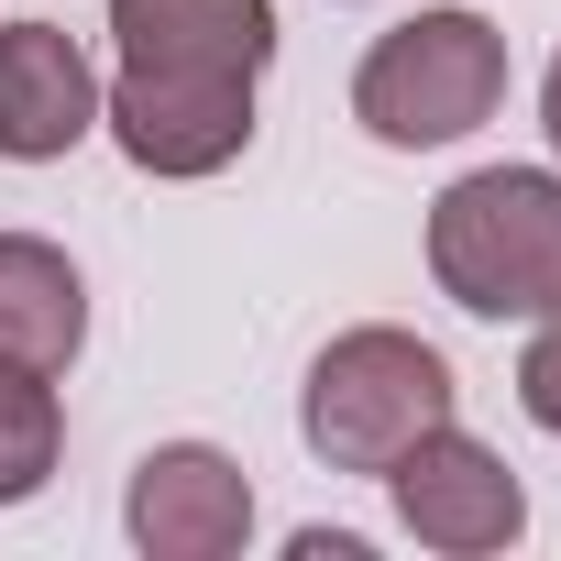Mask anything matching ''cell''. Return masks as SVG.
Here are the masks:
<instances>
[{"mask_svg": "<svg viewBox=\"0 0 561 561\" xmlns=\"http://www.w3.org/2000/svg\"><path fill=\"white\" fill-rule=\"evenodd\" d=\"M100 133V67L67 23H0V154L56 165Z\"/></svg>", "mask_w": 561, "mask_h": 561, "instance_id": "obj_7", "label": "cell"}, {"mask_svg": "<svg viewBox=\"0 0 561 561\" xmlns=\"http://www.w3.org/2000/svg\"><path fill=\"white\" fill-rule=\"evenodd\" d=\"M539 133H550V154H561V56H550V78H539Z\"/></svg>", "mask_w": 561, "mask_h": 561, "instance_id": "obj_12", "label": "cell"}, {"mask_svg": "<svg viewBox=\"0 0 561 561\" xmlns=\"http://www.w3.org/2000/svg\"><path fill=\"white\" fill-rule=\"evenodd\" d=\"M462 408V386H451V364L419 342V331H397V320H364V331H342L320 364H309V386H298V430H309V451L331 462V473H386L419 430H440Z\"/></svg>", "mask_w": 561, "mask_h": 561, "instance_id": "obj_4", "label": "cell"}, {"mask_svg": "<svg viewBox=\"0 0 561 561\" xmlns=\"http://www.w3.org/2000/svg\"><path fill=\"white\" fill-rule=\"evenodd\" d=\"M89 342V287L45 231H0V364L67 375Z\"/></svg>", "mask_w": 561, "mask_h": 561, "instance_id": "obj_8", "label": "cell"}, {"mask_svg": "<svg viewBox=\"0 0 561 561\" xmlns=\"http://www.w3.org/2000/svg\"><path fill=\"white\" fill-rule=\"evenodd\" d=\"M56 451H67V397H56V375H34V364H0V506L45 495Z\"/></svg>", "mask_w": 561, "mask_h": 561, "instance_id": "obj_9", "label": "cell"}, {"mask_svg": "<svg viewBox=\"0 0 561 561\" xmlns=\"http://www.w3.org/2000/svg\"><path fill=\"white\" fill-rule=\"evenodd\" d=\"M122 67L100 78V133L122 165L187 187L253 144V89L275 67V0H111Z\"/></svg>", "mask_w": 561, "mask_h": 561, "instance_id": "obj_1", "label": "cell"}, {"mask_svg": "<svg viewBox=\"0 0 561 561\" xmlns=\"http://www.w3.org/2000/svg\"><path fill=\"white\" fill-rule=\"evenodd\" d=\"M122 528L144 561H231L253 539V473L220 440H154L122 484Z\"/></svg>", "mask_w": 561, "mask_h": 561, "instance_id": "obj_6", "label": "cell"}, {"mask_svg": "<svg viewBox=\"0 0 561 561\" xmlns=\"http://www.w3.org/2000/svg\"><path fill=\"white\" fill-rule=\"evenodd\" d=\"M430 275L462 320L561 309V165H473L430 198Z\"/></svg>", "mask_w": 561, "mask_h": 561, "instance_id": "obj_2", "label": "cell"}, {"mask_svg": "<svg viewBox=\"0 0 561 561\" xmlns=\"http://www.w3.org/2000/svg\"><path fill=\"white\" fill-rule=\"evenodd\" d=\"M287 550H298V561H364V539H353V528H298Z\"/></svg>", "mask_w": 561, "mask_h": 561, "instance_id": "obj_11", "label": "cell"}, {"mask_svg": "<svg viewBox=\"0 0 561 561\" xmlns=\"http://www.w3.org/2000/svg\"><path fill=\"white\" fill-rule=\"evenodd\" d=\"M517 408H528L539 430H561V309H539V320H528V353H517Z\"/></svg>", "mask_w": 561, "mask_h": 561, "instance_id": "obj_10", "label": "cell"}, {"mask_svg": "<svg viewBox=\"0 0 561 561\" xmlns=\"http://www.w3.org/2000/svg\"><path fill=\"white\" fill-rule=\"evenodd\" d=\"M375 484L397 495V528H408L419 550H440V561H484V550H506V539L528 528V484H517L506 451H484L462 419L419 430Z\"/></svg>", "mask_w": 561, "mask_h": 561, "instance_id": "obj_5", "label": "cell"}, {"mask_svg": "<svg viewBox=\"0 0 561 561\" xmlns=\"http://www.w3.org/2000/svg\"><path fill=\"white\" fill-rule=\"evenodd\" d=\"M506 100V34L484 12H462V0H440V12H408L397 34L364 45L353 67V122L386 144V154H430V144H462L484 133Z\"/></svg>", "mask_w": 561, "mask_h": 561, "instance_id": "obj_3", "label": "cell"}]
</instances>
